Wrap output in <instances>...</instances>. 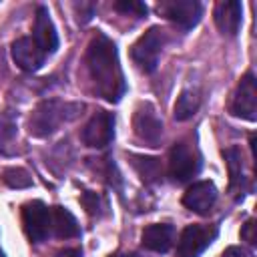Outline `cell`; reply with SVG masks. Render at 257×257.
<instances>
[{"mask_svg":"<svg viewBox=\"0 0 257 257\" xmlns=\"http://www.w3.org/2000/svg\"><path fill=\"white\" fill-rule=\"evenodd\" d=\"M84 62L96 86V92L108 102H118L126 90V84L114 42L106 34L96 32L86 46Z\"/></svg>","mask_w":257,"mask_h":257,"instance_id":"cell-1","label":"cell"},{"mask_svg":"<svg viewBox=\"0 0 257 257\" xmlns=\"http://www.w3.org/2000/svg\"><path fill=\"white\" fill-rule=\"evenodd\" d=\"M84 110V104L80 102H64V100H42L28 122V133L36 139H46L52 133H56L60 128L62 122H70L76 116H80Z\"/></svg>","mask_w":257,"mask_h":257,"instance_id":"cell-2","label":"cell"},{"mask_svg":"<svg viewBox=\"0 0 257 257\" xmlns=\"http://www.w3.org/2000/svg\"><path fill=\"white\" fill-rule=\"evenodd\" d=\"M165 42H167V32L161 26H151L131 48V56L135 64L145 72H155Z\"/></svg>","mask_w":257,"mask_h":257,"instance_id":"cell-3","label":"cell"},{"mask_svg":"<svg viewBox=\"0 0 257 257\" xmlns=\"http://www.w3.org/2000/svg\"><path fill=\"white\" fill-rule=\"evenodd\" d=\"M217 237V227L215 225H187L179 239H177V249L175 257H199Z\"/></svg>","mask_w":257,"mask_h":257,"instance_id":"cell-4","label":"cell"},{"mask_svg":"<svg viewBox=\"0 0 257 257\" xmlns=\"http://www.w3.org/2000/svg\"><path fill=\"white\" fill-rule=\"evenodd\" d=\"M22 223L32 243H42L52 235V209L42 201H30L22 207Z\"/></svg>","mask_w":257,"mask_h":257,"instance_id":"cell-5","label":"cell"},{"mask_svg":"<svg viewBox=\"0 0 257 257\" xmlns=\"http://www.w3.org/2000/svg\"><path fill=\"white\" fill-rule=\"evenodd\" d=\"M201 169L199 155L187 143H175L169 153V175L177 183L191 181Z\"/></svg>","mask_w":257,"mask_h":257,"instance_id":"cell-6","label":"cell"},{"mask_svg":"<svg viewBox=\"0 0 257 257\" xmlns=\"http://www.w3.org/2000/svg\"><path fill=\"white\" fill-rule=\"evenodd\" d=\"M229 110L233 116H239L251 122L257 118V88H255L253 72H247L237 84L229 102Z\"/></svg>","mask_w":257,"mask_h":257,"instance_id":"cell-7","label":"cell"},{"mask_svg":"<svg viewBox=\"0 0 257 257\" xmlns=\"http://www.w3.org/2000/svg\"><path fill=\"white\" fill-rule=\"evenodd\" d=\"M80 139L86 147H92V149H102L110 145V141L114 139V116L106 110L94 112L90 120L84 124Z\"/></svg>","mask_w":257,"mask_h":257,"instance_id":"cell-8","label":"cell"},{"mask_svg":"<svg viewBox=\"0 0 257 257\" xmlns=\"http://www.w3.org/2000/svg\"><path fill=\"white\" fill-rule=\"evenodd\" d=\"M159 12L167 16L171 22H175L183 30H191L199 24L203 6L197 0H169L159 4Z\"/></svg>","mask_w":257,"mask_h":257,"instance_id":"cell-9","label":"cell"},{"mask_svg":"<svg viewBox=\"0 0 257 257\" xmlns=\"http://www.w3.org/2000/svg\"><path fill=\"white\" fill-rule=\"evenodd\" d=\"M133 128L139 139H143L151 147H159L163 137V120L157 116L155 108L151 104H143L137 108L133 116Z\"/></svg>","mask_w":257,"mask_h":257,"instance_id":"cell-10","label":"cell"},{"mask_svg":"<svg viewBox=\"0 0 257 257\" xmlns=\"http://www.w3.org/2000/svg\"><path fill=\"white\" fill-rule=\"evenodd\" d=\"M215 201H217V189L211 181L193 183L183 195V205L197 215H209Z\"/></svg>","mask_w":257,"mask_h":257,"instance_id":"cell-11","label":"cell"},{"mask_svg":"<svg viewBox=\"0 0 257 257\" xmlns=\"http://www.w3.org/2000/svg\"><path fill=\"white\" fill-rule=\"evenodd\" d=\"M12 58H14V62L22 68V70H26V72H34V70H38L42 64H44V58H46V54L38 48V44L30 38V36H22V38H16L14 42H12Z\"/></svg>","mask_w":257,"mask_h":257,"instance_id":"cell-12","label":"cell"},{"mask_svg":"<svg viewBox=\"0 0 257 257\" xmlns=\"http://www.w3.org/2000/svg\"><path fill=\"white\" fill-rule=\"evenodd\" d=\"M32 40L38 44V48H40L44 54H52V52H56V48H58V34H56V28H54V24H52V20H50L48 8L42 6V4L36 8Z\"/></svg>","mask_w":257,"mask_h":257,"instance_id":"cell-13","label":"cell"},{"mask_svg":"<svg viewBox=\"0 0 257 257\" xmlns=\"http://www.w3.org/2000/svg\"><path fill=\"white\" fill-rule=\"evenodd\" d=\"M213 18H215V24H217L221 34L235 36L241 28V22H243V6L237 0L219 2L213 10Z\"/></svg>","mask_w":257,"mask_h":257,"instance_id":"cell-14","label":"cell"},{"mask_svg":"<svg viewBox=\"0 0 257 257\" xmlns=\"http://www.w3.org/2000/svg\"><path fill=\"white\" fill-rule=\"evenodd\" d=\"M143 247L155 253H167L175 241V227L171 223H153L143 229Z\"/></svg>","mask_w":257,"mask_h":257,"instance_id":"cell-15","label":"cell"},{"mask_svg":"<svg viewBox=\"0 0 257 257\" xmlns=\"http://www.w3.org/2000/svg\"><path fill=\"white\" fill-rule=\"evenodd\" d=\"M52 235L58 239H72L80 235L78 221L66 207H52Z\"/></svg>","mask_w":257,"mask_h":257,"instance_id":"cell-16","label":"cell"},{"mask_svg":"<svg viewBox=\"0 0 257 257\" xmlns=\"http://www.w3.org/2000/svg\"><path fill=\"white\" fill-rule=\"evenodd\" d=\"M223 157L227 161L229 169V189L231 191H243L245 189V171H243V157L237 147H229L223 151Z\"/></svg>","mask_w":257,"mask_h":257,"instance_id":"cell-17","label":"cell"},{"mask_svg":"<svg viewBox=\"0 0 257 257\" xmlns=\"http://www.w3.org/2000/svg\"><path fill=\"white\" fill-rule=\"evenodd\" d=\"M199 104H201V98L195 90H183L175 102V108H173V116L177 120H189L197 110H199Z\"/></svg>","mask_w":257,"mask_h":257,"instance_id":"cell-18","label":"cell"},{"mask_svg":"<svg viewBox=\"0 0 257 257\" xmlns=\"http://www.w3.org/2000/svg\"><path fill=\"white\" fill-rule=\"evenodd\" d=\"M131 159H133V167L137 169V173L141 175L143 181H147V183L157 181V177L161 175L159 159H155V157H143V155H131Z\"/></svg>","mask_w":257,"mask_h":257,"instance_id":"cell-19","label":"cell"},{"mask_svg":"<svg viewBox=\"0 0 257 257\" xmlns=\"http://www.w3.org/2000/svg\"><path fill=\"white\" fill-rule=\"evenodd\" d=\"M16 137V122L8 112H0V153H10Z\"/></svg>","mask_w":257,"mask_h":257,"instance_id":"cell-20","label":"cell"},{"mask_svg":"<svg viewBox=\"0 0 257 257\" xmlns=\"http://www.w3.org/2000/svg\"><path fill=\"white\" fill-rule=\"evenodd\" d=\"M2 181L12 189H28V187H32V177L24 169H6L2 173Z\"/></svg>","mask_w":257,"mask_h":257,"instance_id":"cell-21","label":"cell"},{"mask_svg":"<svg viewBox=\"0 0 257 257\" xmlns=\"http://www.w3.org/2000/svg\"><path fill=\"white\" fill-rule=\"evenodd\" d=\"M114 10H118L122 14H133L137 18H143L149 12L147 4L139 2V0H118V2H114Z\"/></svg>","mask_w":257,"mask_h":257,"instance_id":"cell-22","label":"cell"},{"mask_svg":"<svg viewBox=\"0 0 257 257\" xmlns=\"http://www.w3.org/2000/svg\"><path fill=\"white\" fill-rule=\"evenodd\" d=\"M80 201H82L84 209H86L90 215H96V217H100V215L104 213V209H106V205H104L102 197H100V195H96V193H92V191H84Z\"/></svg>","mask_w":257,"mask_h":257,"instance_id":"cell-23","label":"cell"},{"mask_svg":"<svg viewBox=\"0 0 257 257\" xmlns=\"http://www.w3.org/2000/svg\"><path fill=\"white\" fill-rule=\"evenodd\" d=\"M241 239L247 241L249 245H255V243H257V241H255V221H253V219H249V221L243 225V229H241Z\"/></svg>","mask_w":257,"mask_h":257,"instance_id":"cell-24","label":"cell"},{"mask_svg":"<svg viewBox=\"0 0 257 257\" xmlns=\"http://www.w3.org/2000/svg\"><path fill=\"white\" fill-rule=\"evenodd\" d=\"M223 257H253V253L243 247H229V249H225Z\"/></svg>","mask_w":257,"mask_h":257,"instance_id":"cell-25","label":"cell"},{"mask_svg":"<svg viewBox=\"0 0 257 257\" xmlns=\"http://www.w3.org/2000/svg\"><path fill=\"white\" fill-rule=\"evenodd\" d=\"M56 257H80V251H78V249H64V251H60Z\"/></svg>","mask_w":257,"mask_h":257,"instance_id":"cell-26","label":"cell"},{"mask_svg":"<svg viewBox=\"0 0 257 257\" xmlns=\"http://www.w3.org/2000/svg\"><path fill=\"white\" fill-rule=\"evenodd\" d=\"M110 257H145V255H139V253H114Z\"/></svg>","mask_w":257,"mask_h":257,"instance_id":"cell-27","label":"cell"},{"mask_svg":"<svg viewBox=\"0 0 257 257\" xmlns=\"http://www.w3.org/2000/svg\"><path fill=\"white\" fill-rule=\"evenodd\" d=\"M0 257H4V253H2V251H0Z\"/></svg>","mask_w":257,"mask_h":257,"instance_id":"cell-28","label":"cell"}]
</instances>
